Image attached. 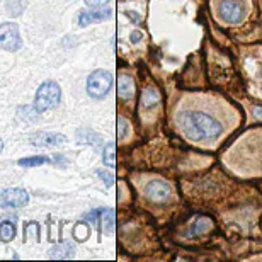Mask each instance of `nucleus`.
<instances>
[{
    "label": "nucleus",
    "mask_w": 262,
    "mask_h": 262,
    "mask_svg": "<svg viewBox=\"0 0 262 262\" xmlns=\"http://www.w3.org/2000/svg\"><path fill=\"white\" fill-rule=\"evenodd\" d=\"M113 14L111 9H101V10H83L80 12V17H78V24L80 26H89L94 23H102V20L109 19V15Z\"/></svg>",
    "instance_id": "9"
},
{
    "label": "nucleus",
    "mask_w": 262,
    "mask_h": 262,
    "mask_svg": "<svg viewBox=\"0 0 262 262\" xmlns=\"http://www.w3.org/2000/svg\"><path fill=\"white\" fill-rule=\"evenodd\" d=\"M218 14L227 24H238L244 17V7L238 0H222L218 5Z\"/></svg>",
    "instance_id": "6"
},
{
    "label": "nucleus",
    "mask_w": 262,
    "mask_h": 262,
    "mask_svg": "<svg viewBox=\"0 0 262 262\" xmlns=\"http://www.w3.org/2000/svg\"><path fill=\"white\" fill-rule=\"evenodd\" d=\"M118 96L123 101H128L135 96V82L133 78L128 75H121L118 78Z\"/></svg>",
    "instance_id": "10"
},
{
    "label": "nucleus",
    "mask_w": 262,
    "mask_h": 262,
    "mask_svg": "<svg viewBox=\"0 0 262 262\" xmlns=\"http://www.w3.org/2000/svg\"><path fill=\"white\" fill-rule=\"evenodd\" d=\"M126 129H128V123L124 121V118L118 116V140H123L126 136Z\"/></svg>",
    "instance_id": "18"
},
{
    "label": "nucleus",
    "mask_w": 262,
    "mask_h": 262,
    "mask_svg": "<svg viewBox=\"0 0 262 262\" xmlns=\"http://www.w3.org/2000/svg\"><path fill=\"white\" fill-rule=\"evenodd\" d=\"M160 97H159V92L154 91V89H145L143 94H141V104L145 107H154L155 104H159Z\"/></svg>",
    "instance_id": "13"
},
{
    "label": "nucleus",
    "mask_w": 262,
    "mask_h": 262,
    "mask_svg": "<svg viewBox=\"0 0 262 262\" xmlns=\"http://www.w3.org/2000/svg\"><path fill=\"white\" fill-rule=\"evenodd\" d=\"M129 39H131V43H138V41L141 39V33H138V31H133L129 36Z\"/></svg>",
    "instance_id": "22"
},
{
    "label": "nucleus",
    "mask_w": 262,
    "mask_h": 262,
    "mask_svg": "<svg viewBox=\"0 0 262 262\" xmlns=\"http://www.w3.org/2000/svg\"><path fill=\"white\" fill-rule=\"evenodd\" d=\"M23 46L19 26L15 23H4L0 24V48L7 51H17Z\"/></svg>",
    "instance_id": "4"
},
{
    "label": "nucleus",
    "mask_w": 262,
    "mask_h": 262,
    "mask_svg": "<svg viewBox=\"0 0 262 262\" xmlns=\"http://www.w3.org/2000/svg\"><path fill=\"white\" fill-rule=\"evenodd\" d=\"M126 15H128V17H129L131 20H133L135 24H138L140 20H141V19H140V15L136 14V12H129V10H128V12H126Z\"/></svg>",
    "instance_id": "23"
},
{
    "label": "nucleus",
    "mask_w": 262,
    "mask_h": 262,
    "mask_svg": "<svg viewBox=\"0 0 262 262\" xmlns=\"http://www.w3.org/2000/svg\"><path fill=\"white\" fill-rule=\"evenodd\" d=\"M50 157H28V159H20L17 164L20 167H36V165H43V164H48Z\"/></svg>",
    "instance_id": "15"
},
{
    "label": "nucleus",
    "mask_w": 262,
    "mask_h": 262,
    "mask_svg": "<svg viewBox=\"0 0 262 262\" xmlns=\"http://www.w3.org/2000/svg\"><path fill=\"white\" fill-rule=\"evenodd\" d=\"M15 237V227L10 222H2L0 223V240L2 242H10Z\"/></svg>",
    "instance_id": "14"
},
{
    "label": "nucleus",
    "mask_w": 262,
    "mask_h": 262,
    "mask_svg": "<svg viewBox=\"0 0 262 262\" xmlns=\"http://www.w3.org/2000/svg\"><path fill=\"white\" fill-rule=\"evenodd\" d=\"M75 235H78V238L83 240V238H85V235H87V228L83 227V225H77V228H75Z\"/></svg>",
    "instance_id": "20"
},
{
    "label": "nucleus",
    "mask_w": 262,
    "mask_h": 262,
    "mask_svg": "<svg viewBox=\"0 0 262 262\" xmlns=\"http://www.w3.org/2000/svg\"><path fill=\"white\" fill-rule=\"evenodd\" d=\"M61 99V89L56 82L48 80L45 83H41L38 92H36L34 97V109L39 113L48 111V109H53L60 104Z\"/></svg>",
    "instance_id": "2"
},
{
    "label": "nucleus",
    "mask_w": 262,
    "mask_h": 262,
    "mask_svg": "<svg viewBox=\"0 0 262 262\" xmlns=\"http://www.w3.org/2000/svg\"><path fill=\"white\" fill-rule=\"evenodd\" d=\"M113 87V75L107 70H96L87 78V94L94 99H102Z\"/></svg>",
    "instance_id": "3"
},
{
    "label": "nucleus",
    "mask_w": 262,
    "mask_h": 262,
    "mask_svg": "<svg viewBox=\"0 0 262 262\" xmlns=\"http://www.w3.org/2000/svg\"><path fill=\"white\" fill-rule=\"evenodd\" d=\"M48 255H50V257H53V259H67V257H72V255H73L72 244L65 242L63 245H56V247L51 250Z\"/></svg>",
    "instance_id": "11"
},
{
    "label": "nucleus",
    "mask_w": 262,
    "mask_h": 262,
    "mask_svg": "<svg viewBox=\"0 0 262 262\" xmlns=\"http://www.w3.org/2000/svg\"><path fill=\"white\" fill-rule=\"evenodd\" d=\"M2 148H4V141L0 140V154H2Z\"/></svg>",
    "instance_id": "26"
},
{
    "label": "nucleus",
    "mask_w": 262,
    "mask_h": 262,
    "mask_svg": "<svg viewBox=\"0 0 262 262\" xmlns=\"http://www.w3.org/2000/svg\"><path fill=\"white\" fill-rule=\"evenodd\" d=\"M211 227H213V223H211V220H209V218H206V216L198 218L196 222H194V225L191 227L189 233L191 235H201L204 232H208V230L211 228Z\"/></svg>",
    "instance_id": "12"
},
{
    "label": "nucleus",
    "mask_w": 262,
    "mask_h": 262,
    "mask_svg": "<svg viewBox=\"0 0 262 262\" xmlns=\"http://www.w3.org/2000/svg\"><path fill=\"white\" fill-rule=\"evenodd\" d=\"M102 225H104V232L113 233V230H114V211L113 209H102Z\"/></svg>",
    "instance_id": "16"
},
{
    "label": "nucleus",
    "mask_w": 262,
    "mask_h": 262,
    "mask_svg": "<svg viewBox=\"0 0 262 262\" xmlns=\"http://www.w3.org/2000/svg\"><path fill=\"white\" fill-rule=\"evenodd\" d=\"M260 78H262V72H260Z\"/></svg>",
    "instance_id": "27"
},
{
    "label": "nucleus",
    "mask_w": 262,
    "mask_h": 262,
    "mask_svg": "<svg viewBox=\"0 0 262 262\" xmlns=\"http://www.w3.org/2000/svg\"><path fill=\"white\" fill-rule=\"evenodd\" d=\"M145 194H146V198L150 199V201H154V203H165L167 199L170 198L172 191H170V187H169L167 182H164V181H151L145 187Z\"/></svg>",
    "instance_id": "7"
},
{
    "label": "nucleus",
    "mask_w": 262,
    "mask_h": 262,
    "mask_svg": "<svg viewBox=\"0 0 262 262\" xmlns=\"http://www.w3.org/2000/svg\"><path fill=\"white\" fill-rule=\"evenodd\" d=\"M97 176L101 177V179H106V184H107V186H113V181H114L113 174H109V172H104V170H99V172H97Z\"/></svg>",
    "instance_id": "19"
},
{
    "label": "nucleus",
    "mask_w": 262,
    "mask_h": 262,
    "mask_svg": "<svg viewBox=\"0 0 262 262\" xmlns=\"http://www.w3.org/2000/svg\"><path fill=\"white\" fill-rule=\"evenodd\" d=\"M102 160H104V164H106L107 167H114V143H107L106 145Z\"/></svg>",
    "instance_id": "17"
},
{
    "label": "nucleus",
    "mask_w": 262,
    "mask_h": 262,
    "mask_svg": "<svg viewBox=\"0 0 262 262\" xmlns=\"http://www.w3.org/2000/svg\"><path fill=\"white\" fill-rule=\"evenodd\" d=\"M29 201L28 192L19 187H10V189L0 191V208H23Z\"/></svg>",
    "instance_id": "5"
},
{
    "label": "nucleus",
    "mask_w": 262,
    "mask_h": 262,
    "mask_svg": "<svg viewBox=\"0 0 262 262\" xmlns=\"http://www.w3.org/2000/svg\"><path fill=\"white\" fill-rule=\"evenodd\" d=\"M254 116H255V118H259V119H262V107L254 106Z\"/></svg>",
    "instance_id": "24"
},
{
    "label": "nucleus",
    "mask_w": 262,
    "mask_h": 262,
    "mask_svg": "<svg viewBox=\"0 0 262 262\" xmlns=\"http://www.w3.org/2000/svg\"><path fill=\"white\" fill-rule=\"evenodd\" d=\"M97 214H101V211H92V213H89V214H87V218H89V220H92V222H96Z\"/></svg>",
    "instance_id": "25"
},
{
    "label": "nucleus",
    "mask_w": 262,
    "mask_h": 262,
    "mask_svg": "<svg viewBox=\"0 0 262 262\" xmlns=\"http://www.w3.org/2000/svg\"><path fill=\"white\" fill-rule=\"evenodd\" d=\"M177 124L191 141L216 140L223 131L222 123L218 119L201 111H182L177 116Z\"/></svg>",
    "instance_id": "1"
},
{
    "label": "nucleus",
    "mask_w": 262,
    "mask_h": 262,
    "mask_svg": "<svg viewBox=\"0 0 262 262\" xmlns=\"http://www.w3.org/2000/svg\"><path fill=\"white\" fill-rule=\"evenodd\" d=\"M107 0H85V4L89 5V7H101V5H104L106 4Z\"/></svg>",
    "instance_id": "21"
},
{
    "label": "nucleus",
    "mask_w": 262,
    "mask_h": 262,
    "mask_svg": "<svg viewBox=\"0 0 262 262\" xmlns=\"http://www.w3.org/2000/svg\"><path fill=\"white\" fill-rule=\"evenodd\" d=\"M67 141L65 135L60 133H48V131H43V133H36L31 136V143L36 146H58L63 145Z\"/></svg>",
    "instance_id": "8"
}]
</instances>
